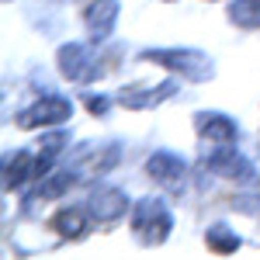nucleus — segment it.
I'll return each instance as SVG.
<instances>
[{"instance_id": "f257e3e1", "label": "nucleus", "mask_w": 260, "mask_h": 260, "mask_svg": "<svg viewBox=\"0 0 260 260\" xmlns=\"http://www.w3.org/2000/svg\"><path fill=\"white\" fill-rule=\"evenodd\" d=\"M132 229H136L139 243L160 246L170 236V229H174V215H170V208L160 198H142L136 205V212H132Z\"/></svg>"}, {"instance_id": "f03ea898", "label": "nucleus", "mask_w": 260, "mask_h": 260, "mask_svg": "<svg viewBox=\"0 0 260 260\" xmlns=\"http://www.w3.org/2000/svg\"><path fill=\"white\" fill-rule=\"evenodd\" d=\"M142 59L167 66L187 80H208L212 77V59L205 52H194V49H156V52H142Z\"/></svg>"}, {"instance_id": "7ed1b4c3", "label": "nucleus", "mask_w": 260, "mask_h": 260, "mask_svg": "<svg viewBox=\"0 0 260 260\" xmlns=\"http://www.w3.org/2000/svg\"><path fill=\"white\" fill-rule=\"evenodd\" d=\"M73 115V104L59 94H45L39 98L31 108H24L18 115V125L21 128H42V125H62V121Z\"/></svg>"}, {"instance_id": "20e7f679", "label": "nucleus", "mask_w": 260, "mask_h": 260, "mask_svg": "<svg viewBox=\"0 0 260 260\" xmlns=\"http://www.w3.org/2000/svg\"><path fill=\"white\" fill-rule=\"evenodd\" d=\"M56 59H59V73L66 77V80H73V83H87V80H94V77H101L98 56H94L87 45H80V42L62 45Z\"/></svg>"}, {"instance_id": "39448f33", "label": "nucleus", "mask_w": 260, "mask_h": 260, "mask_svg": "<svg viewBox=\"0 0 260 260\" xmlns=\"http://www.w3.org/2000/svg\"><path fill=\"white\" fill-rule=\"evenodd\" d=\"M194 128H198L201 142H205V153H212V149H225V146H233L236 136H240V128H236V121L219 115V111H201L198 118H194Z\"/></svg>"}, {"instance_id": "423d86ee", "label": "nucleus", "mask_w": 260, "mask_h": 260, "mask_svg": "<svg viewBox=\"0 0 260 260\" xmlns=\"http://www.w3.org/2000/svg\"><path fill=\"white\" fill-rule=\"evenodd\" d=\"M146 170H149V177L163 184L167 191H180L184 187V180H187V163L174 156V153H153L149 160H146Z\"/></svg>"}, {"instance_id": "0eeeda50", "label": "nucleus", "mask_w": 260, "mask_h": 260, "mask_svg": "<svg viewBox=\"0 0 260 260\" xmlns=\"http://www.w3.org/2000/svg\"><path fill=\"white\" fill-rule=\"evenodd\" d=\"M174 90H177L174 80L160 83V87H128V90L118 94V104L128 108V111H146V108H156V104H163L167 98H174Z\"/></svg>"}, {"instance_id": "6e6552de", "label": "nucleus", "mask_w": 260, "mask_h": 260, "mask_svg": "<svg viewBox=\"0 0 260 260\" xmlns=\"http://www.w3.org/2000/svg\"><path fill=\"white\" fill-rule=\"evenodd\" d=\"M90 215L98 222H115L125 215V208H128V198H125V191L118 187H98L94 194H90Z\"/></svg>"}, {"instance_id": "1a4fd4ad", "label": "nucleus", "mask_w": 260, "mask_h": 260, "mask_svg": "<svg viewBox=\"0 0 260 260\" xmlns=\"http://www.w3.org/2000/svg\"><path fill=\"white\" fill-rule=\"evenodd\" d=\"M118 0H94L87 7V31H90V42H104L111 35L115 21H118Z\"/></svg>"}, {"instance_id": "9d476101", "label": "nucleus", "mask_w": 260, "mask_h": 260, "mask_svg": "<svg viewBox=\"0 0 260 260\" xmlns=\"http://www.w3.org/2000/svg\"><path fill=\"white\" fill-rule=\"evenodd\" d=\"M87 212L90 208H62L52 219V229H59V236H66V240H80L87 233Z\"/></svg>"}, {"instance_id": "9b49d317", "label": "nucleus", "mask_w": 260, "mask_h": 260, "mask_svg": "<svg viewBox=\"0 0 260 260\" xmlns=\"http://www.w3.org/2000/svg\"><path fill=\"white\" fill-rule=\"evenodd\" d=\"M118 160H121L118 149H115V146H104V149L90 153V156L77 167V177H98V174H108L111 167H118Z\"/></svg>"}, {"instance_id": "f8f14e48", "label": "nucleus", "mask_w": 260, "mask_h": 260, "mask_svg": "<svg viewBox=\"0 0 260 260\" xmlns=\"http://www.w3.org/2000/svg\"><path fill=\"white\" fill-rule=\"evenodd\" d=\"M229 21L240 24V28H260V0H236Z\"/></svg>"}, {"instance_id": "ddd939ff", "label": "nucleus", "mask_w": 260, "mask_h": 260, "mask_svg": "<svg viewBox=\"0 0 260 260\" xmlns=\"http://www.w3.org/2000/svg\"><path fill=\"white\" fill-rule=\"evenodd\" d=\"M205 243H208V250H215V253H236L240 236H236V233H229L225 225H212V229L205 233Z\"/></svg>"}, {"instance_id": "4468645a", "label": "nucleus", "mask_w": 260, "mask_h": 260, "mask_svg": "<svg viewBox=\"0 0 260 260\" xmlns=\"http://www.w3.org/2000/svg\"><path fill=\"white\" fill-rule=\"evenodd\" d=\"M83 104H87V111H90V115H104V111H108V108H111V101L108 98H94V94H87V98H83Z\"/></svg>"}]
</instances>
